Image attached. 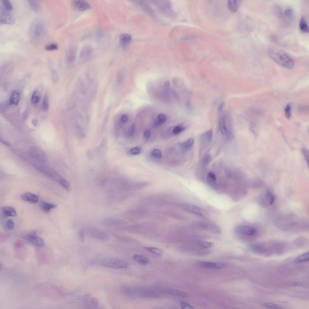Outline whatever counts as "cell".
<instances>
[{
	"mask_svg": "<svg viewBox=\"0 0 309 309\" xmlns=\"http://www.w3.org/2000/svg\"><path fill=\"white\" fill-rule=\"evenodd\" d=\"M180 305L182 309H193V307L186 302H180Z\"/></svg>",
	"mask_w": 309,
	"mask_h": 309,
	"instance_id": "54",
	"label": "cell"
},
{
	"mask_svg": "<svg viewBox=\"0 0 309 309\" xmlns=\"http://www.w3.org/2000/svg\"><path fill=\"white\" fill-rule=\"evenodd\" d=\"M275 226L280 230L290 233L309 231L308 222L305 219L290 215L278 216L274 221Z\"/></svg>",
	"mask_w": 309,
	"mask_h": 309,
	"instance_id": "1",
	"label": "cell"
},
{
	"mask_svg": "<svg viewBox=\"0 0 309 309\" xmlns=\"http://www.w3.org/2000/svg\"><path fill=\"white\" fill-rule=\"evenodd\" d=\"M56 205L45 202H42L41 204L42 210L46 213H48L51 209L56 208Z\"/></svg>",
	"mask_w": 309,
	"mask_h": 309,
	"instance_id": "31",
	"label": "cell"
},
{
	"mask_svg": "<svg viewBox=\"0 0 309 309\" xmlns=\"http://www.w3.org/2000/svg\"><path fill=\"white\" fill-rule=\"evenodd\" d=\"M224 106V103H222L220 104L217 109L218 112L219 113H221L222 111Z\"/></svg>",
	"mask_w": 309,
	"mask_h": 309,
	"instance_id": "62",
	"label": "cell"
},
{
	"mask_svg": "<svg viewBox=\"0 0 309 309\" xmlns=\"http://www.w3.org/2000/svg\"><path fill=\"white\" fill-rule=\"evenodd\" d=\"M20 93L19 92L17 91H14L10 97V105H17L20 100Z\"/></svg>",
	"mask_w": 309,
	"mask_h": 309,
	"instance_id": "29",
	"label": "cell"
},
{
	"mask_svg": "<svg viewBox=\"0 0 309 309\" xmlns=\"http://www.w3.org/2000/svg\"><path fill=\"white\" fill-rule=\"evenodd\" d=\"M138 5L145 11L150 16L154 17V15L152 9L150 4L146 1H134Z\"/></svg>",
	"mask_w": 309,
	"mask_h": 309,
	"instance_id": "19",
	"label": "cell"
},
{
	"mask_svg": "<svg viewBox=\"0 0 309 309\" xmlns=\"http://www.w3.org/2000/svg\"><path fill=\"white\" fill-rule=\"evenodd\" d=\"M207 177L209 181L211 182H214L216 180V176L212 172L209 173L207 175Z\"/></svg>",
	"mask_w": 309,
	"mask_h": 309,
	"instance_id": "52",
	"label": "cell"
},
{
	"mask_svg": "<svg viewBox=\"0 0 309 309\" xmlns=\"http://www.w3.org/2000/svg\"><path fill=\"white\" fill-rule=\"evenodd\" d=\"M263 184V181L260 179L256 178L252 179L250 183V186L252 188H258Z\"/></svg>",
	"mask_w": 309,
	"mask_h": 309,
	"instance_id": "32",
	"label": "cell"
},
{
	"mask_svg": "<svg viewBox=\"0 0 309 309\" xmlns=\"http://www.w3.org/2000/svg\"><path fill=\"white\" fill-rule=\"evenodd\" d=\"M85 230L82 229L79 231V236L81 241L83 242L85 239Z\"/></svg>",
	"mask_w": 309,
	"mask_h": 309,
	"instance_id": "56",
	"label": "cell"
},
{
	"mask_svg": "<svg viewBox=\"0 0 309 309\" xmlns=\"http://www.w3.org/2000/svg\"><path fill=\"white\" fill-rule=\"evenodd\" d=\"M133 259L135 262L143 266L147 265L150 262L147 258L142 255H135L133 256Z\"/></svg>",
	"mask_w": 309,
	"mask_h": 309,
	"instance_id": "27",
	"label": "cell"
},
{
	"mask_svg": "<svg viewBox=\"0 0 309 309\" xmlns=\"http://www.w3.org/2000/svg\"><path fill=\"white\" fill-rule=\"evenodd\" d=\"M152 3L162 14L171 18L175 17V13L171 2L168 1H152Z\"/></svg>",
	"mask_w": 309,
	"mask_h": 309,
	"instance_id": "4",
	"label": "cell"
},
{
	"mask_svg": "<svg viewBox=\"0 0 309 309\" xmlns=\"http://www.w3.org/2000/svg\"><path fill=\"white\" fill-rule=\"evenodd\" d=\"M41 94L38 91H35L33 93L31 98V101L33 104H36L38 103L40 99Z\"/></svg>",
	"mask_w": 309,
	"mask_h": 309,
	"instance_id": "40",
	"label": "cell"
},
{
	"mask_svg": "<svg viewBox=\"0 0 309 309\" xmlns=\"http://www.w3.org/2000/svg\"><path fill=\"white\" fill-rule=\"evenodd\" d=\"M38 123V121L36 119H33L32 121V123L34 126L37 125Z\"/></svg>",
	"mask_w": 309,
	"mask_h": 309,
	"instance_id": "64",
	"label": "cell"
},
{
	"mask_svg": "<svg viewBox=\"0 0 309 309\" xmlns=\"http://www.w3.org/2000/svg\"><path fill=\"white\" fill-rule=\"evenodd\" d=\"M181 207L184 211L197 215L204 216L206 214L204 209L193 205L183 204L181 205Z\"/></svg>",
	"mask_w": 309,
	"mask_h": 309,
	"instance_id": "13",
	"label": "cell"
},
{
	"mask_svg": "<svg viewBox=\"0 0 309 309\" xmlns=\"http://www.w3.org/2000/svg\"><path fill=\"white\" fill-rule=\"evenodd\" d=\"M159 290L161 292L172 295L184 297H189V295L186 293L174 289L167 288H160L159 289Z\"/></svg>",
	"mask_w": 309,
	"mask_h": 309,
	"instance_id": "20",
	"label": "cell"
},
{
	"mask_svg": "<svg viewBox=\"0 0 309 309\" xmlns=\"http://www.w3.org/2000/svg\"><path fill=\"white\" fill-rule=\"evenodd\" d=\"M184 130V128L183 126L180 125L177 126L174 128L173 131V133L174 135H178L182 133Z\"/></svg>",
	"mask_w": 309,
	"mask_h": 309,
	"instance_id": "46",
	"label": "cell"
},
{
	"mask_svg": "<svg viewBox=\"0 0 309 309\" xmlns=\"http://www.w3.org/2000/svg\"><path fill=\"white\" fill-rule=\"evenodd\" d=\"M219 125L220 131L221 133L227 138L230 139L232 137L231 133L227 128L226 123V116L222 115L220 117L219 121Z\"/></svg>",
	"mask_w": 309,
	"mask_h": 309,
	"instance_id": "15",
	"label": "cell"
},
{
	"mask_svg": "<svg viewBox=\"0 0 309 309\" xmlns=\"http://www.w3.org/2000/svg\"><path fill=\"white\" fill-rule=\"evenodd\" d=\"M300 28L301 31L303 33H307L309 32V28L306 21L303 17L301 18L300 23Z\"/></svg>",
	"mask_w": 309,
	"mask_h": 309,
	"instance_id": "34",
	"label": "cell"
},
{
	"mask_svg": "<svg viewBox=\"0 0 309 309\" xmlns=\"http://www.w3.org/2000/svg\"><path fill=\"white\" fill-rule=\"evenodd\" d=\"M137 293L140 296L146 297H157L159 295L158 293L151 290H139Z\"/></svg>",
	"mask_w": 309,
	"mask_h": 309,
	"instance_id": "24",
	"label": "cell"
},
{
	"mask_svg": "<svg viewBox=\"0 0 309 309\" xmlns=\"http://www.w3.org/2000/svg\"><path fill=\"white\" fill-rule=\"evenodd\" d=\"M199 244L201 246L206 248H211L213 245L212 243L206 241H201L199 242Z\"/></svg>",
	"mask_w": 309,
	"mask_h": 309,
	"instance_id": "47",
	"label": "cell"
},
{
	"mask_svg": "<svg viewBox=\"0 0 309 309\" xmlns=\"http://www.w3.org/2000/svg\"><path fill=\"white\" fill-rule=\"evenodd\" d=\"M213 131L212 130H209L201 135V140L203 142L210 143L212 140Z\"/></svg>",
	"mask_w": 309,
	"mask_h": 309,
	"instance_id": "28",
	"label": "cell"
},
{
	"mask_svg": "<svg viewBox=\"0 0 309 309\" xmlns=\"http://www.w3.org/2000/svg\"><path fill=\"white\" fill-rule=\"evenodd\" d=\"M136 130V125L135 124H133L129 128L128 131V135L130 137H132L135 134Z\"/></svg>",
	"mask_w": 309,
	"mask_h": 309,
	"instance_id": "48",
	"label": "cell"
},
{
	"mask_svg": "<svg viewBox=\"0 0 309 309\" xmlns=\"http://www.w3.org/2000/svg\"><path fill=\"white\" fill-rule=\"evenodd\" d=\"M275 200V197L273 193L270 190L267 189L261 196L259 201L262 206L266 208L272 206Z\"/></svg>",
	"mask_w": 309,
	"mask_h": 309,
	"instance_id": "11",
	"label": "cell"
},
{
	"mask_svg": "<svg viewBox=\"0 0 309 309\" xmlns=\"http://www.w3.org/2000/svg\"><path fill=\"white\" fill-rule=\"evenodd\" d=\"M103 223L107 226H117L125 225L127 223L125 221L120 219L108 218L103 220Z\"/></svg>",
	"mask_w": 309,
	"mask_h": 309,
	"instance_id": "17",
	"label": "cell"
},
{
	"mask_svg": "<svg viewBox=\"0 0 309 309\" xmlns=\"http://www.w3.org/2000/svg\"><path fill=\"white\" fill-rule=\"evenodd\" d=\"M309 259V253L307 252L297 257L295 261L297 262L303 263L308 261Z\"/></svg>",
	"mask_w": 309,
	"mask_h": 309,
	"instance_id": "37",
	"label": "cell"
},
{
	"mask_svg": "<svg viewBox=\"0 0 309 309\" xmlns=\"http://www.w3.org/2000/svg\"><path fill=\"white\" fill-rule=\"evenodd\" d=\"M263 306L264 307L270 308L277 309L279 308V307L275 304L271 303H266L263 304Z\"/></svg>",
	"mask_w": 309,
	"mask_h": 309,
	"instance_id": "53",
	"label": "cell"
},
{
	"mask_svg": "<svg viewBox=\"0 0 309 309\" xmlns=\"http://www.w3.org/2000/svg\"><path fill=\"white\" fill-rule=\"evenodd\" d=\"M145 249L156 255L160 256L162 253V251L160 249L153 247H147L145 248Z\"/></svg>",
	"mask_w": 309,
	"mask_h": 309,
	"instance_id": "38",
	"label": "cell"
},
{
	"mask_svg": "<svg viewBox=\"0 0 309 309\" xmlns=\"http://www.w3.org/2000/svg\"><path fill=\"white\" fill-rule=\"evenodd\" d=\"M28 152L31 157L39 162L42 163L47 162V159L46 154L38 147H31L29 150Z\"/></svg>",
	"mask_w": 309,
	"mask_h": 309,
	"instance_id": "9",
	"label": "cell"
},
{
	"mask_svg": "<svg viewBox=\"0 0 309 309\" xmlns=\"http://www.w3.org/2000/svg\"><path fill=\"white\" fill-rule=\"evenodd\" d=\"M167 119V115L164 114H160L158 116V119L162 124L165 122Z\"/></svg>",
	"mask_w": 309,
	"mask_h": 309,
	"instance_id": "55",
	"label": "cell"
},
{
	"mask_svg": "<svg viewBox=\"0 0 309 309\" xmlns=\"http://www.w3.org/2000/svg\"><path fill=\"white\" fill-rule=\"evenodd\" d=\"M28 2L33 10L36 12L40 11L41 9V7L40 4L37 1L31 0V1H28Z\"/></svg>",
	"mask_w": 309,
	"mask_h": 309,
	"instance_id": "36",
	"label": "cell"
},
{
	"mask_svg": "<svg viewBox=\"0 0 309 309\" xmlns=\"http://www.w3.org/2000/svg\"><path fill=\"white\" fill-rule=\"evenodd\" d=\"M196 224L197 226L199 227L215 233H220L221 231L219 226L212 224L203 221L198 222Z\"/></svg>",
	"mask_w": 309,
	"mask_h": 309,
	"instance_id": "16",
	"label": "cell"
},
{
	"mask_svg": "<svg viewBox=\"0 0 309 309\" xmlns=\"http://www.w3.org/2000/svg\"><path fill=\"white\" fill-rule=\"evenodd\" d=\"M132 40V36L127 34H121L120 37V41L122 47L125 48Z\"/></svg>",
	"mask_w": 309,
	"mask_h": 309,
	"instance_id": "26",
	"label": "cell"
},
{
	"mask_svg": "<svg viewBox=\"0 0 309 309\" xmlns=\"http://www.w3.org/2000/svg\"><path fill=\"white\" fill-rule=\"evenodd\" d=\"M93 52L92 48L90 46H85L81 49L80 55V59L85 60L92 56Z\"/></svg>",
	"mask_w": 309,
	"mask_h": 309,
	"instance_id": "23",
	"label": "cell"
},
{
	"mask_svg": "<svg viewBox=\"0 0 309 309\" xmlns=\"http://www.w3.org/2000/svg\"><path fill=\"white\" fill-rule=\"evenodd\" d=\"M197 264L198 266L216 269H222L227 266L226 264L222 263H214L204 261H199Z\"/></svg>",
	"mask_w": 309,
	"mask_h": 309,
	"instance_id": "18",
	"label": "cell"
},
{
	"mask_svg": "<svg viewBox=\"0 0 309 309\" xmlns=\"http://www.w3.org/2000/svg\"><path fill=\"white\" fill-rule=\"evenodd\" d=\"M141 148L139 147H135L131 149L130 150V152L133 155H136L139 154L141 151Z\"/></svg>",
	"mask_w": 309,
	"mask_h": 309,
	"instance_id": "49",
	"label": "cell"
},
{
	"mask_svg": "<svg viewBox=\"0 0 309 309\" xmlns=\"http://www.w3.org/2000/svg\"><path fill=\"white\" fill-rule=\"evenodd\" d=\"M241 3V1L238 0H229L227 3L228 9L230 12L235 13L238 9Z\"/></svg>",
	"mask_w": 309,
	"mask_h": 309,
	"instance_id": "25",
	"label": "cell"
},
{
	"mask_svg": "<svg viewBox=\"0 0 309 309\" xmlns=\"http://www.w3.org/2000/svg\"><path fill=\"white\" fill-rule=\"evenodd\" d=\"M3 211L5 216H15L16 212L15 209L11 207L5 206L2 208Z\"/></svg>",
	"mask_w": 309,
	"mask_h": 309,
	"instance_id": "30",
	"label": "cell"
},
{
	"mask_svg": "<svg viewBox=\"0 0 309 309\" xmlns=\"http://www.w3.org/2000/svg\"><path fill=\"white\" fill-rule=\"evenodd\" d=\"M23 237L36 246L41 247L44 245L43 240L37 236L36 231L29 232L23 235Z\"/></svg>",
	"mask_w": 309,
	"mask_h": 309,
	"instance_id": "12",
	"label": "cell"
},
{
	"mask_svg": "<svg viewBox=\"0 0 309 309\" xmlns=\"http://www.w3.org/2000/svg\"><path fill=\"white\" fill-rule=\"evenodd\" d=\"M283 14L285 17L289 19H293L294 16L293 11L290 8L286 9L284 11Z\"/></svg>",
	"mask_w": 309,
	"mask_h": 309,
	"instance_id": "39",
	"label": "cell"
},
{
	"mask_svg": "<svg viewBox=\"0 0 309 309\" xmlns=\"http://www.w3.org/2000/svg\"><path fill=\"white\" fill-rule=\"evenodd\" d=\"M235 231L236 232L239 234L252 239L256 238L259 234L258 229L253 226H239L236 228Z\"/></svg>",
	"mask_w": 309,
	"mask_h": 309,
	"instance_id": "6",
	"label": "cell"
},
{
	"mask_svg": "<svg viewBox=\"0 0 309 309\" xmlns=\"http://www.w3.org/2000/svg\"><path fill=\"white\" fill-rule=\"evenodd\" d=\"M76 56V50L73 47L70 48L68 51L66 56V61L67 63L71 64L75 61Z\"/></svg>",
	"mask_w": 309,
	"mask_h": 309,
	"instance_id": "22",
	"label": "cell"
},
{
	"mask_svg": "<svg viewBox=\"0 0 309 309\" xmlns=\"http://www.w3.org/2000/svg\"><path fill=\"white\" fill-rule=\"evenodd\" d=\"M34 167L38 171L58 182L62 177L56 170L48 167L40 165H35Z\"/></svg>",
	"mask_w": 309,
	"mask_h": 309,
	"instance_id": "7",
	"label": "cell"
},
{
	"mask_svg": "<svg viewBox=\"0 0 309 309\" xmlns=\"http://www.w3.org/2000/svg\"><path fill=\"white\" fill-rule=\"evenodd\" d=\"M21 197L24 201L31 203H36L38 201V197L37 195L29 192L22 194Z\"/></svg>",
	"mask_w": 309,
	"mask_h": 309,
	"instance_id": "21",
	"label": "cell"
},
{
	"mask_svg": "<svg viewBox=\"0 0 309 309\" xmlns=\"http://www.w3.org/2000/svg\"><path fill=\"white\" fill-rule=\"evenodd\" d=\"M65 190L69 192L71 190V186L69 183L62 177L58 182Z\"/></svg>",
	"mask_w": 309,
	"mask_h": 309,
	"instance_id": "35",
	"label": "cell"
},
{
	"mask_svg": "<svg viewBox=\"0 0 309 309\" xmlns=\"http://www.w3.org/2000/svg\"><path fill=\"white\" fill-rule=\"evenodd\" d=\"M101 264L105 267L114 269L126 268L130 266V263L128 262L115 258L105 259L102 261Z\"/></svg>",
	"mask_w": 309,
	"mask_h": 309,
	"instance_id": "5",
	"label": "cell"
},
{
	"mask_svg": "<svg viewBox=\"0 0 309 309\" xmlns=\"http://www.w3.org/2000/svg\"><path fill=\"white\" fill-rule=\"evenodd\" d=\"M291 105L289 104L287 105L285 108V115L287 119H290L291 117Z\"/></svg>",
	"mask_w": 309,
	"mask_h": 309,
	"instance_id": "42",
	"label": "cell"
},
{
	"mask_svg": "<svg viewBox=\"0 0 309 309\" xmlns=\"http://www.w3.org/2000/svg\"><path fill=\"white\" fill-rule=\"evenodd\" d=\"M72 6L74 10L79 12L84 11L91 8L90 4L84 0L74 1L72 3Z\"/></svg>",
	"mask_w": 309,
	"mask_h": 309,
	"instance_id": "14",
	"label": "cell"
},
{
	"mask_svg": "<svg viewBox=\"0 0 309 309\" xmlns=\"http://www.w3.org/2000/svg\"><path fill=\"white\" fill-rule=\"evenodd\" d=\"M49 108V102L48 97L47 95H46L44 97L43 102V110L44 112H46L48 111Z\"/></svg>",
	"mask_w": 309,
	"mask_h": 309,
	"instance_id": "43",
	"label": "cell"
},
{
	"mask_svg": "<svg viewBox=\"0 0 309 309\" xmlns=\"http://www.w3.org/2000/svg\"><path fill=\"white\" fill-rule=\"evenodd\" d=\"M302 151L305 158L308 164L309 160V151L308 150L305 148H303L302 150Z\"/></svg>",
	"mask_w": 309,
	"mask_h": 309,
	"instance_id": "57",
	"label": "cell"
},
{
	"mask_svg": "<svg viewBox=\"0 0 309 309\" xmlns=\"http://www.w3.org/2000/svg\"><path fill=\"white\" fill-rule=\"evenodd\" d=\"M1 2L3 6L7 10L11 11L13 10V5L9 0H2Z\"/></svg>",
	"mask_w": 309,
	"mask_h": 309,
	"instance_id": "41",
	"label": "cell"
},
{
	"mask_svg": "<svg viewBox=\"0 0 309 309\" xmlns=\"http://www.w3.org/2000/svg\"><path fill=\"white\" fill-rule=\"evenodd\" d=\"M151 132L150 130H146L144 133L145 137L147 139H148L150 137Z\"/></svg>",
	"mask_w": 309,
	"mask_h": 309,
	"instance_id": "61",
	"label": "cell"
},
{
	"mask_svg": "<svg viewBox=\"0 0 309 309\" xmlns=\"http://www.w3.org/2000/svg\"><path fill=\"white\" fill-rule=\"evenodd\" d=\"M0 141H1V142L2 143H3L4 144L7 146L10 147L11 146V144L9 142L5 140L3 138H1V137L0 138Z\"/></svg>",
	"mask_w": 309,
	"mask_h": 309,
	"instance_id": "60",
	"label": "cell"
},
{
	"mask_svg": "<svg viewBox=\"0 0 309 309\" xmlns=\"http://www.w3.org/2000/svg\"><path fill=\"white\" fill-rule=\"evenodd\" d=\"M87 234L94 239L106 241L109 240V235L104 231L91 227H88L86 229Z\"/></svg>",
	"mask_w": 309,
	"mask_h": 309,
	"instance_id": "8",
	"label": "cell"
},
{
	"mask_svg": "<svg viewBox=\"0 0 309 309\" xmlns=\"http://www.w3.org/2000/svg\"><path fill=\"white\" fill-rule=\"evenodd\" d=\"M151 154L152 156L159 159H161L162 158V156L161 152L160 150L158 149H154L151 152Z\"/></svg>",
	"mask_w": 309,
	"mask_h": 309,
	"instance_id": "44",
	"label": "cell"
},
{
	"mask_svg": "<svg viewBox=\"0 0 309 309\" xmlns=\"http://www.w3.org/2000/svg\"><path fill=\"white\" fill-rule=\"evenodd\" d=\"M170 88V83L169 81H165L164 84L163 88L165 91H168Z\"/></svg>",
	"mask_w": 309,
	"mask_h": 309,
	"instance_id": "59",
	"label": "cell"
},
{
	"mask_svg": "<svg viewBox=\"0 0 309 309\" xmlns=\"http://www.w3.org/2000/svg\"><path fill=\"white\" fill-rule=\"evenodd\" d=\"M211 155L208 154H206L202 160V162L203 164L206 165L208 164L211 162Z\"/></svg>",
	"mask_w": 309,
	"mask_h": 309,
	"instance_id": "51",
	"label": "cell"
},
{
	"mask_svg": "<svg viewBox=\"0 0 309 309\" xmlns=\"http://www.w3.org/2000/svg\"><path fill=\"white\" fill-rule=\"evenodd\" d=\"M162 123L158 119L157 120H155L154 121V126L157 127L162 125Z\"/></svg>",
	"mask_w": 309,
	"mask_h": 309,
	"instance_id": "63",
	"label": "cell"
},
{
	"mask_svg": "<svg viewBox=\"0 0 309 309\" xmlns=\"http://www.w3.org/2000/svg\"><path fill=\"white\" fill-rule=\"evenodd\" d=\"M46 25L44 20L36 18L31 22L28 31V35L31 43L35 46L39 45L46 35Z\"/></svg>",
	"mask_w": 309,
	"mask_h": 309,
	"instance_id": "2",
	"label": "cell"
},
{
	"mask_svg": "<svg viewBox=\"0 0 309 309\" xmlns=\"http://www.w3.org/2000/svg\"><path fill=\"white\" fill-rule=\"evenodd\" d=\"M15 19L13 14L5 9L3 6L0 8V24H13L14 23Z\"/></svg>",
	"mask_w": 309,
	"mask_h": 309,
	"instance_id": "10",
	"label": "cell"
},
{
	"mask_svg": "<svg viewBox=\"0 0 309 309\" xmlns=\"http://www.w3.org/2000/svg\"><path fill=\"white\" fill-rule=\"evenodd\" d=\"M6 225L7 228L9 230H12L14 228V223L11 220H8L6 222Z\"/></svg>",
	"mask_w": 309,
	"mask_h": 309,
	"instance_id": "50",
	"label": "cell"
},
{
	"mask_svg": "<svg viewBox=\"0 0 309 309\" xmlns=\"http://www.w3.org/2000/svg\"><path fill=\"white\" fill-rule=\"evenodd\" d=\"M129 117L127 114H124L121 116L120 118V120L123 123H125L127 122L128 120Z\"/></svg>",
	"mask_w": 309,
	"mask_h": 309,
	"instance_id": "58",
	"label": "cell"
},
{
	"mask_svg": "<svg viewBox=\"0 0 309 309\" xmlns=\"http://www.w3.org/2000/svg\"><path fill=\"white\" fill-rule=\"evenodd\" d=\"M194 143V140L191 138L183 142L180 143L179 145L182 148L185 149H188L193 146Z\"/></svg>",
	"mask_w": 309,
	"mask_h": 309,
	"instance_id": "33",
	"label": "cell"
},
{
	"mask_svg": "<svg viewBox=\"0 0 309 309\" xmlns=\"http://www.w3.org/2000/svg\"><path fill=\"white\" fill-rule=\"evenodd\" d=\"M45 48L48 51H53L57 50L58 49V46L56 43H51L46 46Z\"/></svg>",
	"mask_w": 309,
	"mask_h": 309,
	"instance_id": "45",
	"label": "cell"
},
{
	"mask_svg": "<svg viewBox=\"0 0 309 309\" xmlns=\"http://www.w3.org/2000/svg\"><path fill=\"white\" fill-rule=\"evenodd\" d=\"M268 55L275 62L285 68L291 69L294 67L293 59L289 54L282 50L270 49L268 51Z\"/></svg>",
	"mask_w": 309,
	"mask_h": 309,
	"instance_id": "3",
	"label": "cell"
}]
</instances>
